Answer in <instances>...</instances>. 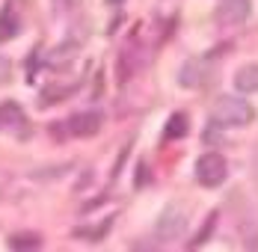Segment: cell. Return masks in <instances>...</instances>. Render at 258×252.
<instances>
[{
	"mask_svg": "<svg viewBox=\"0 0 258 252\" xmlns=\"http://www.w3.org/2000/svg\"><path fill=\"white\" fill-rule=\"evenodd\" d=\"M252 119H255V110L249 107V101L237 98V95H220L211 110V122L217 128H243Z\"/></svg>",
	"mask_w": 258,
	"mask_h": 252,
	"instance_id": "cell-1",
	"label": "cell"
},
{
	"mask_svg": "<svg viewBox=\"0 0 258 252\" xmlns=\"http://www.w3.org/2000/svg\"><path fill=\"white\" fill-rule=\"evenodd\" d=\"M229 175V163L220 151H205L199 160H196V181L202 187H220Z\"/></svg>",
	"mask_w": 258,
	"mask_h": 252,
	"instance_id": "cell-2",
	"label": "cell"
},
{
	"mask_svg": "<svg viewBox=\"0 0 258 252\" xmlns=\"http://www.w3.org/2000/svg\"><path fill=\"white\" fill-rule=\"evenodd\" d=\"M187 228V208L178 205V202H172V205H166L163 211H160V217H157L155 223V231L160 237H178L181 231Z\"/></svg>",
	"mask_w": 258,
	"mask_h": 252,
	"instance_id": "cell-3",
	"label": "cell"
},
{
	"mask_svg": "<svg viewBox=\"0 0 258 252\" xmlns=\"http://www.w3.org/2000/svg\"><path fill=\"white\" fill-rule=\"evenodd\" d=\"M217 24L223 27H240L249 18V0H223L214 12Z\"/></svg>",
	"mask_w": 258,
	"mask_h": 252,
	"instance_id": "cell-4",
	"label": "cell"
},
{
	"mask_svg": "<svg viewBox=\"0 0 258 252\" xmlns=\"http://www.w3.org/2000/svg\"><path fill=\"white\" fill-rule=\"evenodd\" d=\"M101 131V113H78L66 119V134L69 137H92Z\"/></svg>",
	"mask_w": 258,
	"mask_h": 252,
	"instance_id": "cell-5",
	"label": "cell"
},
{
	"mask_svg": "<svg viewBox=\"0 0 258 252\" xmlns=\"http://www.w3.org/2000/svg\"><path fill=\"white\" fill-rule=\"evenodd\" d=\"M18 33H21V15H18V6H15V0H6L3 9H0V42H12Z\"/></svg>",
	"mask_w": 258,
	"mask_h": 252,
	"instance_id": "cell-6",
	"label": "cell"
},
{
	"mask_svg": "<svg viewBox=\"0 0 258 252\" xmlns=\"http://www.w3.org/2000/svg\"><path fill=\"white\" fill-rule=\"evenodd\" d=\"M0 131H9V134H24L27 131V116L18 104H12V101L0 104Z\"/></svg>",
	"mask_w": 258,
	"mask_h": 252,
	"instance_id": "cell-7",
	"label": "cell"
},
{
	"mask_svg": "<svg viewBox=\"0 0 258 252\" xmlns=\"http://www.w3.org/2000/svg\"><path fill=\"white\" fill-rule=\"evenodd\" d=\"M234 89L237 92H258V62H246L234 72Z\"/></svg>",
	"mask_w": 258,
	"mask_h": 252,
	"instance_id": "cell-8",
	"label": "cell"
},
{
	"mask_svg": "<svg viewBox=\"0 0 258 252\" xmlns=\"http://www.w3.org/2000/svg\"><path fill=\"white\" fill-rule=\"evenodd\" d=\"M178 83L184 86V89L199 86V83H202V62H199V59H187V62L181 66V72H178Z\"/></svg>",
	"mask_w": 258,
	"mask_h": 252,
	"instance_id": "cell-9",
	"label": "cell"
},
{
	"mask_svg": "<svg viewBox=\"0 0 258 252\" xmlns=\"http://www.w3.org/2000/svg\"><path fill=\"white\" fill-rule=\"evenodd\" d=\"M187 128H190V125H187L184 113H175V116L166 122V131H163V137H166V140H181V137L187 134Z\"/></svg>",
	"mask_w": 258,
	"mask_h": 252,
	"instance_id": "cell-10",
	"label": "cell"
},
{
	"mask_svg": "<svg viewBox=\"0 0 258 252\" xmlns=\"http://www.w3.org/2000/svg\"><path fill=\"white\" fill-rule=\"evenodd\" d=\"M9 246L12 249H39L42 246V237H36V234H12L9 237Z\"/></svg>",
	"mask_w": 258,
	"mask_h": 252,
	"instance_id": "cell-11",
	"label": "cell"
},
{
	"mask_svg": "<svg viewBox=\"0 0 258 252\" xmlns=\"http://www.w3.org/2000/svg\"><path fill=\"white\" fill-rule=\"evenodd\" d=\"M217 226V214H208V223H205V228L196 234V240H193V246H199V243H205V237L211 234V228Z\"/></svg>",
	"mask_w": 258,
	"mask_h": 252,
	"instance_id": "cell-12",
	"label": "cell"
},
{
	"mask_svg": "<svg viewBox=\"0 0 258 252\" xmlns=\"http://www.w3.org/2000/svg\"><path fill=\"white\" fill-rule=\"evenodd\" d=\"M9 75H12V62H9V59H6V56L0 53V86H3L6 80H9Z\"/></svg>",
	"mask_w": 258,
	"mask_h": 252,
	"instance_id": "cell-13",
	"label": "cell"
}]
</instances>
